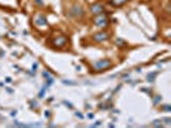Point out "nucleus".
<instances>
[{"instance_id": "1a4fd4ad", "label": "nucleus", "mask_w": 171, "mask_h": 128, "mask_svg": "<svg viewBox=\"0 0 171 128\" xmlns=\"http://www.w3.org/2000/svg\"><path fill=\"white\" fill-rule=\"evenodd\" d=\"M152 126H156V127H161V126H162V122H161V121H154L153 123H152Z\"/></svg>"}, {"instance_id": "0eeeda50", "label": "nucleus", "mask_w": 171, "mask_h": 128, "mask_svg": "<svg viewBox=\"0 0 171 128\" xmlns=\"http://www.w3.org/2000/svg\"><path fill=\"white\" fill-rule=\"evenodd\" d=\"M72 10H75V13L71 14V16H73V17H79V16L81 17V16H84V9L81 7H73Z\"/></svg>"}, {"instance_id": "4468645a", "label": "nucleus", "mask_w": 171, "mask_h": 128, "mask_svg": "<svg viewBox=\"0 0 171 128\" xmlns=\"http://www.w3.org/2000/svg\"><path fill=\"white\" fill-rule=\"evenodd\" d=\"M36 4H39V5H42V0H35Z\"/></svg>"}, {"instance_id": "2eb2a0df", "label": "nucleus", "mask_w": 171, "mask_h": 128, "mask_svg": "<svg viewBox=\"0 0 171 128\" xmlns=\"http://www.w3.org/2000/svg\"><path fill=\"white\" fill-rule=\"evenodd\" d=\"M158 101H160V96H157V97H156V99H154V104H157Z\"/></svg>"}, {"instance_id": "f8f14e48", "label": "nucleus", "mask_w": 171, "mask_h": 128, "mask_svg": "<svg viewBox=\"0 0 171 128\" xmlns=\"http://www.w3.org/2000/svg\"><path fill=\"white\" fill-rule=\"evenodd\" d=\"M42 74H44V77H45V78H51V76H50L48 72H44Z\"/></svg>"}, {"instance_id": "ddd939ff", "label": "nucleus", "mask_w": 171, "mask_h": 128, "mask_svg": "<svg viewBox=\"0 0 171 128\" xmlns=\"http://www.w3.org/2000/svg\"><path fill=\"white\" fill-rule=\"evenodd\" d=\"M165 123H166V124H170V122H171V119H170V118H165Z\"/></svg>"}, {"instance_id": "6e6552de", "label": "nucleus", "mask_w": 171, "mask_h": 128, "mask_svg": "<svg viewBox=\"0 0 171 128\" xmlns=\"http://www.w3.org/2000/svg\"><path fill=\"white\" fill-rule=\"evenodd\" d=\"M127 0H111V5H113V7H120V5H122L123 3H126Z\"/></svg>"}, {"instance_id": "9b49d317", "label": "nucleus", "mask_w": 171, "mask_h": 128, "mask_svg": "<svg viewBox=\"0 0 171 128\" xmlns=\"http://www.w3.org/2000/svg\"><path fill=\"white\" fill-rule=\"evenodd\" d=\"M162 110H165V112H170V110H171V106H170V105H165V106H162Z\"/></svg>"}, {"instance_id": "423d86ee", "label": "nucleus", "mask_w": 171, "mask_h": 128, "mask_svg": "<svg viewBox=\"0 0 171 128\" xmlns=\"http://www.w3.org/2000/svg\"><path fill=\"white\" fill-rule=\"evenodd\" d=\"M90 10H92V13L94 14H101L104 12L103 9V5H101V4H93L92 8H90Z\"/></svg>"}, {"instance_id": "f257e3e1", "label": "nucleus", "mask_w": 171, "mask_h": 128, "mask_svg": "<svg viewBox=\"0 0 171 128\" xmlns=\"http://www.w3.org/2000/svg\"><path fill=\"white\" fill-rule=\"evenodd\" d=\"M112 65L111 63V60H108V59H102V60H99V61H95V63L93 64V68L94 70H97V72H102V70H106L108 69Z\"/></svg>"}, {"instance_id": "39448f33", "label": "nucleus", "mask_w": 171, "mask_h": 128, "mask_svg": "<svg viewBox=\"0 0 171 128\" xmlns=\"http://www.w3.org/2000/svg\"><path fill=\"white\" fill-rule=\"evenodd\" d=\"M35 25L41 27V26H46L48 22H46V18L44 16H36L35 17Z\"/></svg>"}, {"instance_id": "9d476101", "label": "nucleus", "mask_w": 171, "mask_h": 128, "mask_svg": "<svg viewBox=\"0 0 171 128\" xmlns=\"http://www.w3.org/2000/svg\"><path fill=\"white\" fill-rule=\"evenodd\" d=\"M156 74L157 73H152V74H148V81L151 82V81H153V78L156 77Z\"/></svg>"}, {"instance_id": "f03ea898", "label": "nucleus", "mask_w": 171, "mask_h": 128, "mask_svg": "<svg viewBox=\"0 0 171 128\" xmlns=\"http://www.w3.org/2000/svg\"><path fill=\"white\" fill-rule=\"evenodd\" d=\"M107 39H110V35H108L107 32H99V34L93 36V40L95 42H103V41H106Z\"/></svg>"}, {"instance_id": "20e7f679", "label": "nucleus", "mask_w": 171, "mask_h": 128, "mask_svg": "<svg viewBox=\"0 0 171 128\" xmlns=\"http://www.w3.org/2000/svg\"><path fill=\"white\" fill-rule=\"evenodd\" d=\"M94 22H95L97 26L103 27V26L107 25V17H106V16H97L95 19H94Z\"/></svg>"}, {"instance_id": "7ed1b4c3", "label": "nucleus", "mask_w": 171, "mask_h": 128, "mask_svg": "<svg viewBox=\"0 0 171 128\" xmlns=\"http://www.w3.org/2000/svg\"><path fill=\"white\" fill-rule=\"evenodd\" d=\"M53 44H54V46H58V47L64 46L66 44H67V37H64V36L55 37V39L53 40Z\"/></svg>"}]
</instances>
